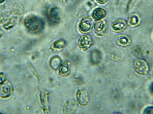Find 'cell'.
Wrapping results in <instances>:
<instances>
[{"label":"cell","mask_w":153,"mask_h":114,"mask_svg":"<svg viewBox=\"0 0 153 114\" xmlns=\"http://www.w3.org/2000/svg\"><path fill=\"white\" fill-rule=\"evenodd\" d=\"M61 12L59 9L57 7L51 9L48 13V17L51 22L57 23L61 19Z\"/></svg>","instance_id":"8"},{"label":"cell","mask_w":153,"mask_h":114,"mask_svg":"<svg viewBox=\"0 0 153 114\" xmlns=\"http://www.w3.org/2000/svg\"><path fill=\"white\" fill-rule=\"evenodd\" d=\"M66 42L63 39H59L53 43V47L55 49H61L64 48L66 46Z\"/></svg>","instance_id":"18"},{"label":"cell","mask_w":153,"mask_h":114,"mask_svg":"<svg viewBox=\"0 0 153 114\" xmlns=\"http://www.w3.org/2000/svg\"><path fill=\"white\" fill-rule=\"evenodd\" d=\"M127 22L124 20H117L114 21L111 24L112 30L116 33L123 31L127 28Z\"/></svg>","instance_id":"6"},{"label":"cell","mask_w":153,"mask_h":114,"mask_svg":"<svg viewBox=\"0 0 153 114\" xmlns=\"http://www.w3.org/2000/svg\"><path fill=\"white\" fill-rule=\"evenodd\" d=\"M77 107V104L75 102L68 101L64 106L63 112L65 114H74L76 112Z\"/></svg>","instance_id":"10"},{"label":"cell","mask_w":153,"mask_h":114,"mask_svg":"<svg viewBox=\"0 0 153 114\" xmlns=\"http://www.w3.org/2000/svg\"><path fill=\"white\" fill-rule=\"evenodd\" d=\"M24 24L29 31L33 32H39L44 26V23L42 19L33 15H30L25 18Z\"/></svg>","instance_id":"1"},{"label":"cell","mask_w":153,"mask_h":114,"mask_svg":"<svg viewBox=\"0 0 153 114\" xmlns=\"http://www.w3.org/2000/svg\"><path fill=\"white\" fill-rule=\"evenodd\" d=\"M2 34L3 32L2 30V29H1V28H0V38H1V37H2Z\"/></svg>","instance_id":"22"},{"label":"cell","mask_w":153,"mask_h":114,"mask_svg":"<svg viewBox=\"0 0 153 114\" xmlns=\"http://www.w3.org/2000/svg\"><path fill=\"white\" fill-rule=\"evenodd\" d=\"M107 28V22L105 20L97 22L95 25V32L97 36H103L106 33Z\"/></svg>","instance_id":"7"},{"label":"cell","mask_w":153,"mask_h":114,"mask_svg":"<svg viewBox=\"0 0 153 114\" xmlns=\"http://www.w3.org/2000/svg\"><path fill=\"white\" fill-rule=\"evenodd\" d=\"M133 67L134 71L141 75H146L149 71V66L144 59H139L133 62Z\"/></svg>","instance_id":"2"},{"label":"cell","mask_w":153,"mask_h":114,"mask_svg":"<svg viewBox=\"0 0 153 114\" xmlns=\"http://www.w3.org/2000/svg\"><path fill=\"white\" fill-rule=\"evenodd\" d=\"M107 14L106 11L102 8H98L94 10L92 13V18L95 21H100L105 18Z\"/></svg>","instance_id":"12"},{"label":"cell","mask_w":153,"mask_h":114,"mask_svg":"<svg viewBox=\"0 0 153 114\" xmlns=\"http://www.w3.org/2000/svg\"><path fill=\"white\" fill-rule=\"evenodd\" d=\"M76 99L79 104L82 106H86L89 103V96L87 91L84 89H79L77 91Z\"/></svg>","instance_id":"5"},{"label":"cell","mask_w":153,"mask_h":114,"mask_svg":"<svg viewBox=\"0 0 153 114\" xmlns=\"http://www.w3.org/2000/svg\"><path fill=\"white\" fill-rule=\"evenodd\" d=\"M90 61L92 64H98L102 61V53L98 50H92L90 53Z\"/></svg>","instance_id":"9"},{"label":"cell","mask_w":153,"mask_h":114,"mask_svg":"<svg viewBox=\"0 0 153 114\" xmlns=\"http://www.w3.org/2000/svg\"><path fill=\"white\" fill-rule=\"evenodd\" d=\"M94 22L92 18L87 16L81 20L79 25V30L82 34L89 33L92 29Z\"/></svg>","instance_id":"3"},{"label":"cell","mask_w":153,"mask_h":114,"mask_svg":"<svg viewBox=\"0 0 153 114\" xmlns=\"http://www.w3.org/2000/svg\"><path fill=\"white\" fill-rule=\"evenodd\" d=\"M93 43V40L91 35L86 34L79 38L78 44L80 49L86 51L91 47Z\"/></svg>","instance_id":"4"},{"label":"cell","mask_w":153,"mask_h":114,"mask_svg":"<svg viewBox=\"0 0 153 114\" xmlns=\"http://www.w3.org/2000/svg\"><path fill=\"white\" fill-rule=\"evenodd\" d=\"M140 19L138 15L134 13L128 17L127 24L131 27H136L140 25Z\"/></svg>","instance_id":"15"},{"label":"cell","mask_w":153,"mask_h":114,"mask_svg":"<svg viewBox=\"0 0 153 114\" xmlns=\"http://www.w3.org/2000/svg\"><path fill=\"white\" fill-rule=\"evenodd\" d=\"M11 88L8 83L2 84L0 86V97L3 98L9 97L11 94Z\"/></svg>","instance_id":"14"},{"label":"cell","mask_w":153,"mask_h":114,"mask_svg":"<svg viewBox=\"0 0 153 114\" xmlns=\"http://www.w3.org/2000/svg\"><path fill=\"white\" fill-rule=\"evenodd\" d=\"M153 110V108L152 107H148V108H147L145 110L144 113L147 114H152Z\"/></svg>","instance_id":"20"},{"label":"cell","mask_w":153,"mask_h":114,"mask_svg":"<svg viewBox=\"0 0 153 114\" xmlns=\"http://www.w3.org/2000/svg\"><path fill=\"white\" fill-rule=\"evenodd\" d=\"M116 42L119 46L123 47H128L131 43L130 38L125 35H120L117 36Z\"/></svg>","instance_id":"11"},{"label":"cell","mask_w":153,"mask_h":114,"mask_svg":"<svg viewBox=\"0 0 153 114\" xmlns=\"http://www.w3.org/2000/svg\"><path fill=\"white\" fill-rule=\"evenodd\" d=\"M61 62H62V60L60 57L54 56L51 59L50 66L54 70H57V69L59 68V66L61 64Z\"/></svg>","instance_id":"16"},{"label":"cell","mask_w":153,"mask_h":114,"mask_svg":"<svg viewBox=\"0 0 153 114\" xmlns=\"http://www.w3.org/2000/svg\"><path fill=\"white\" fill-rule=\"evenodd\" d=\"M71 72V64L69 62L65 61L61 64L59 67V74L63 77L69 75Z\"/></svg>","instance_id":"13"},{"label":"cell","mask_w":153,"mask_h":114,"mask_svg":"<svg viewBox=\"0 0 153 114\" xmlns=\"http://www.w3.org/2000/svg\"><path fill=\"white\" fill-rule=\"evenodd\" d=\"M6 80L7 78L5 74L3 73H0V85L4 83Z\"/></svg>","instance_id":"19"},{"label":"cell","mask_w":153,"mask_h":114,"mask_svg":"<svg viewBox=\"0 0 153 114\" xmlns=\"http://www.w3.org/2000/svg\"><path fill=\"white\" fill-rule=\"evenodd\" d=\"M132 53L135 56L139 58H143L146 55L145 50L139 46L134 47L132 50Z\"/></svg>","instance_id":"17"},{"label":"cell","mask_w":153,"mask_h":114,"mask_svg":"<svg viewBox=\"0 0 153 114\" xmlns=\"http://www.w3.org/2000/svg\"><path fill=\"white\" fill-rule=\"evenodd\" d=\"M5 0H0V4H2L3 3Z\"/></svg>","instance_id":"23"},{"label":"cell","mask_w":153,"mask_h":114,"mask_svg":"<svg viewBox=\"0 0 153 114\" xmlns=\"http://www.w3.org/2000/svg\"><path fill=\"white\" fill-rule=\"evenodd\" d=\"M97 1V2H98V3L101 4H103L105 3H106L107 2L108 0H96Z\"/></svg>","instance_id":"21"}]
</instances>
